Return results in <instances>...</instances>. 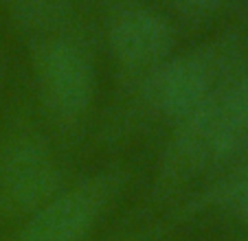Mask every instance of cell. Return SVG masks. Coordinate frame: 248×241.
I'll list each match as a JSON object with an SVG mask.
<instances>
[{"label":"cell","instance_id":"cell-1","mask_svg":"<svg viewBox=\"0 0 248 241\" xmlns=\"http://www.w3.org/2000/svg\"><path fill=\"white\" fill-rule=\"evenodd\" d=\"M246 149L248 61H242L204 105L169 127L145 195V211L167 209L193 184L229 171Z\"/></svg>","mask_w":248,"mask_h":241},{"label":"cell","instance_id":"cell-2","mask_svg":"<svg viewBox=\"0 0 248 241\" xmlns=\"http://www.w3.org/2000/svg\"><path fill=\"white\" fill-rule=\"evenodd\" d=\"M242 61V44L235 35L173 53L134 92L114 103L101 130V140L106 145L117 143L150 125L173 127L204 105Z\"/></svg>","mask_w":248,"mask_h":241},{"label":"cell","instance_id":"cell-3","mask_svg":"<svg viewBox=\"0 0 248 241\" xmlns=\"http://www.w3.org/2000/svg\"><path fill=\"white\" fill-rule=\"evenodd\" d=\"M35 97L48 127L66 145L86 136L97 99V66L90 44L75 31L27 42Z\"/></svg>","mask_w":248,"mask_h":241},{"label":"cell","instance_id":"cell-4","mask_svg":"<svg viewBox=\"0 0 248 241\" xmlns=\"http://www.w3.org/2000/svg\"><path fill=\"white\" fill-rule=\"evenodd\" d=\"M130 180L132 169L114 165L66 182L46 204L16 226L9 241H88Z\"/></svg>","mask_w":248,"mask_h":241},{"label":"cell","instance_id":"cell-5","mask_svg":"<svg viewBox=\"0 0 248 241\" xmlns=\"http://www.w3.org/2000/svg\"><path fill=\"white\" fill-rule=\"evenodd\" d=\"M53 140L33 123H16L0 134V224L18 226L66 184Z\"/></svg>","mask_w":248,"mask_h":241},{"label":"cell","instance_id":"cell-6","mask_svg":"<svg viewBox=\"0 0 248 241\" xmlns=\"http://www.w3.org/2000/svg\"><path fill=\"white\" fill-rule=\"evenodd\" d=\"M106 42L117 79V103L173 55L176 33L158 11L143 5H125L110 18Z\"/></svg>","mask_w":248,"mask_h":241},{"label":"cell","instance_id":"cell-7","mask_svg":"<svg viewBox=\"0 0 248 241\" xmlns=\"http://www.w3.org/2000/svg\"><path fill=\"white\" fill-rule=\"evenodd\" d=\"M5 5L27 42L79 29L73 0H5Z\"/></svg>","mask_w":248,"mask_h":241},{"label":"cell","instance_id":"cell-8","mask_svg":"<svg viewBox=\"0 0 248 241\" xmlns=\"http://www.w3.org/2000/svg\"><path fill=\"white\" fill-rule=\"evenodd\" d=\"M185 206L191 217L206 209H226L248 228V158L216 176L206 189L189 195Z\"/></svg>","mask_w":248,"mask_h":241},{"label":"cell","instance_id":"cell-9","mask_svg":"<svg viewBox=\"0 0 248 241\" xmlns=\"http://www.w3.org/2000/svg\"><path fill=\"white\" fill-rule=\"evenodd\" d=\"M180 18L189 22H202L220 9L222 0H165Z\"/></svg>","mask_w":248,"mask_h":241},{"label":"cell","instance_id":"cell-10","mask_svg":"<svg viewBox=\"0 0 248 241\" xmlns=\"http://www.w3.org/2000/svg\"><path fill=\"white\" fill-rule=\"evenodd\" d=\"M242 241H248V237H244V239H242Z\"/></svg>","mask_w":248,"mask_h":241}]
</instances>
